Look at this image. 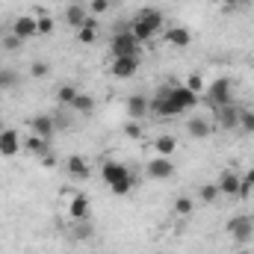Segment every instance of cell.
<instances>
[{
  "label": "cell",
  "mask_w": 254,
  "mask_h": 254,
  "mask_svg": "<svg viewBox=\"0 0 254 254\" xmlns=\"http://www.w3.org/2000/svg\"><path fill=\"white\" fill-rule=\"evenodd\" d=\"M204 98L213 110H219L225 104H234V83L228 77H219V80L210 83V89H204Z\"/></svg>",
  "instance_id": "obj_1"
},
{
  "label": "cell",
  "mask_w": 254,
  "mask_h": 254,
  "mask_svg": "<svg viewBox=\"0 0 254 254\" xmlns=\"http://www.w3.org/2000/svg\"><path fill=\"white\" fill-rule=\"evenodd\" d=\"M110 54H113V60L116 57H142V45L133 39L130 30H119L110 39Z\"/></svg>",
  "instance_id": "obj_2"
},
{
  "label": "cell",
  "mask_w": 254,
  "mask_h": 254,
  "mask_svg": "<svg viewBox=\"0 0 254 254\" xmlns=\"http://www.w3.org/2000/svg\"><path fill=\"white\" fill-rule=\"evenodd\" d=\"M228 234H231V240H234L240 249H246L254 237V219L252 216H234V219L228 222Z\"/></svg>",
  "instance_id": "obj_3"
},
{
  "label": "cell",
  "mask_w": 254,
  "mask_h": 254,
  "mask_svg": "<svg viewBox=\"0 0 254 254\" xmlns=\"http://www.w3.org/2000/svg\"><path fill=\"white\" fill-rule=\"evenodd\" d=\"M145 175H148L151 181H169V178L178 175V166H175L172 157H151V160L145 163Z\"/></svg>",
  "instance_id": "obj_4"
},
{
  "label": "cell",
  "mask_w": 254,
  "mask_h": 254,
  "mask_svg": "<svg viewBox=\"0 0 254 254\" xmlns=\"http://www.w3.org/2000/svg\"><path fill=\"white\" fill-rule=\"evenodd\" d=\"M30 133L33 136H42V139H48V142H54V136H57V122H54V116L51 113H39V116H33L30 122Z\"/></svg>",
  "instance_id": "obj_5"
},
{
  "label": "cell",
  "mask_w": 254,
  "mask_h": 254,
  "mask_svg": "<svg viewBox=\"0 0 254 254\" xmlns=\"http://www.w3.org/2000/svg\"><path fill=\"white\" fill-rule=\"evenodd\" d=\"M139 65H142V57H116L110 63V74L119 80H130L139 74Z\"/></svg>",
  "instance_id": "obj_6"
},
{
  "label": "cell",
  "mask_w": 254,
  "mask_h": 254,
  "mask_svg": "<svg viewBox=\"0 0 254 254\" xmlns=\"http://www.w3.org/2000/svg\"><path fill=\"white\" fill-rule=\"evenodd\" d=\"M9 33L18 36L21 42H30V39L39 36V21H36L33 15H18V18L12 21V30H9Z\"/></svg>",
  "instance_id": "obj_7"
},
{
  "label": "cell",
  "mask_w": 254,
  "mask_h": 254,
  "mask_svg": "<svg viewBox=\"0 0 254 254\" xmlns=\"http://www.w3.org/2000/svg\"><path fill=\"white\" fill-rule=\"evenodd\" d=\"M198 98H201V95H195V92L187 89L184 83H175V80H172V101L178 104V110H181V113L195 110V107H198Z\"/></svg>",
  "instance_id": "obj_8"
},
{
  "label": "cell",
  "mask_w": 254,
  "mask_h": 254,
  "mask_svg": "<svg viewBox=\"0 0 254 254\" xmlns=\"http://www.w3.org/2000/svg\"><path fill=\"white\" fill-rule=\"evenodd\" d=\"M240 110H243V107H237V104L219 107V110H216V125L222 127V130H237V127H240Z\"/></svg>",
  "instance_id": "obj_9"
},
{
  "label": "cell",
  "mask_w": 254,
  "mask_h": 254,
  "mask_svg": "<svg viewBox=\"0 0 254 254\" xmlns=\"http://www.w3.org/2000/svg\"><path fill=\"white\" fill-rule=\"evenodd\" d=\"M65 169H68V175L77 178V181H89V178H92V166H89V160L80 157V154H71V157L65 160Z\"/></svg>",
  "instance_id": "obj_10"
},
{
  "label": "cell",
  "mask_w": 254,
  "mask_h": 254,
  "mask_svg": "<svg viewBox=\"0 0 254 254\" xmlns=\"http://www.w3.org/2000/svg\"><path fill=\"white\" fill-rule=\"evenodd\" d=\"M0 154L3 157L21 154V136H18V130H12V127H3L0 130Z\"/></svg>",
  "instance_id": "obj_11"
},
{
  "label": "cell",
  "mask_w": 254,
  "mask_h": 254,
  "mask_svg": "<svg viewBox=\"0 0 254 254\" xmlns=\"http://www.w3.org/2000/svg\"><path fill=\"white\" fill-rule=\"evenodd\" d=\"M130 172H127L125 163H116V160H107L104 166H101V178H104V184L107 187H113V184H119L122 178H127Z\"/></svg>",
  "instance_id": "obj_12"
},
{
  "label": "cell",
  "mask_w": 254,
  "mask_h": 254,
  "mask_svg": "<svg viewBox=\"0 0 254 254\" xmlns=\"http://www.w3.org/2000/svg\"><path fill=\"white\" fill-rule=\"evenodd\" d=\"M86 21H89V6H83V3H68L65 6V24L68 27L80 30Z\"/></svg>",
  "instance_id": "obj_13"
},
{
  "label": "cell",
  "mask_w": 254,
  "mask_h": 254,
  "mask_svg": "<svg viewBox=\"0 0 254 254\" xmlns=\"http://www.w3.org/2000/svg\"><path fill=\"white\" fill-rule=\"evenodd\" d=\"M240 181H243V175H237V172L225 169V172H222V178L216 181V187H219V192H222V195L237 198V192H240Z\"/></svg>",
  "instance_id": "obj_14"
},
{
  "label": "cell",
  "mask_w": 254,
  "mask_h": 254,
  "mask_svg": "<svg viewBox=\"0 0 254 254\" xmlns=\"http://www.w3.org/2000/svg\"><path fill=\"white\" fill-rule=\"evenodd\" d=\"M148 104H151V98H145V95H130V98H127V119H133V122L145 119V116H148Z\"/></svg>",
  "instance_id": "obj_15"
},
{
  "label": "cell",
  "mask_w": 254,
  "mask_h": 254,
  "mask_svg": "<svg viewBox=\"0 0 254 254\" xmlns=\"http://www.w3.org/2000/svg\"><path fill=\"white\" fill-rule=\"evenodd\" d=\"M136 18H139V21H145L148 27H154V33H160V30H163V24H166L163 9H157V6H142Z\"/></svg>",
  "instance_id": "obj_16"
},
{
  "label": "cell",
  "mask_w": 254,
  "mask_h": 254,
  "mask_svg": "<svg viewBox=\"0 0 254 254\" xmlns=\"http://www.w3.org/2000/svg\"><path fill=\"white\" fill-rule=\"evenodd\" d=\"M68 216L74 222H89V198L86 195H74L68 204Z\"/></svg>",
  "instance_id": "obj_17"
},
{
  "label": "cell",
  "mask_w": 254,
  "mask_h": 254,
  "mask_svg": "<svg viewBox=\"0 0 254 254\" xmlns=\"http://www.w3.org/2000/svg\"><path fill=\"white\" fill-rule=\"evenodd\" d=\"M127 30L133 33V39H136L139 45H145V42H151V39L157 36V33H154V27H148V24H145V21H139V18H133V21L127 24Z\"/></svg>",
  "instance_id": "obj_18"
},
{
  "label": "cell",
  "mask_w": 254,
  "mask_h": 254,
  "mask_svg": "<svg viewBox=\"0 0 254 254\" xmlns=\"http://www.w3.org/2000/svg\"><path fill=\"white\" fill-rule=\"evenodd\" d=\"M154 151H157V157H172V154L178 151V139H175L172 133H160V136L154 139Z\"/></svg>",
  "instance_id": "obj_19"
},
{
  "label": "cell",
  "mask_w": 254,
  "mask_h": 254,
  "mask_svg": "<svg viewBox=\"0 0 254 254\" xmlns=\"http://www.w3.org/2000/svg\"><path fill=\"white\" fill-rule=\"evenodd\" d=\"M166 42L172 45V48H190L192 45V33L187 27H172L169 33H166Z\"/></svg>",
  "instance_id": "obj_20"
},
{
  "label": "cell",
  "mask_w": 254,
  "mask_h": 254,
  "mask_svg": "<svg viewBox=\"0 0 254 254\" xmlns=\"http://www.w3.org/2000/svg\"><path fill=\"white\" fill-rule=\"evenodd\" d=\"M98 33H101V30H98V21L89 18V21L77 30V42H80V45H95V42H98Z\"/></svg>",
  "instance_id": "obj_21"
},
{
  "label": "cell",
  "mask_w": 254,
  "mask_h": 254,
  "mask_svg": "<svg viewBox=\"0 0 254 254\" xmlns=\"http://www.w3.org/2000/svg\"><path fill=\"white\" fill-rule=\"evenodd\" d=\"M187 130H190L192 139H207V136H210L216 127L210 125L207 119H190V122H187Z\"/></svg>",
  "instance_id": "obj_22"
},
{
  "label": "cell",
  "mask_w": 254,
  "mask_h": 254,
  "mask_svg": "<svg viewBox=\"0 0 254 254\" xmlns=\"http://www.w3.org/2000/svg\"><path fill=\"white\" fill-rule=\"evenodd\" d=\"M77 92H80V89H77L74 83H63V86L57 89V104H60V107H65V110H71V104H74Z\"/></svg>",
  "instance_id": "obj_23"
},
{
  "label": "cell",
  "mask_w": 254,
  "mask_h": 254,
  "mask_svg": "<svg viewBox=\"0 0 254 254\" xmlns=\"http://www.w3.org/2000/svg\"><path fill=\"white\" fill-rule=\"evenodd\" d=\"M71 110H74V113H80V116H89V113H95V98H92V95H86V92H77V98H74Z\"/></svg>",
  "instance_id": "obj_24"
},
{
  "label": "cell",
  "mask_w": 254,
  "mask_h": 254,
  "mask_svg": "<svg viewBox=\"0 0 254 254\" xmlns=\"http://www.w3.org/2000/svg\"><path fill=\"white\" fill-rule=\"evenodd\" d=\"M24 148H27L30 154H36V157H48V154H51V142L42 139V136H33V133H30V139H27Z\"/></svg>",
  "instance_id": "obj_25"
},
{
  "label": "cell",
  "mask_w": 254,
  "mask_h": 254,
  "mask_svg": "<svg viewBox=\"0 0 254 254\" xmlns=\"http://www.w3.org/2000/svg\"><path fill=\"white\" fill-rule=\"evenodd\" d=\"M219 198H222V192H219L216 184H204V187L198 190V201H201V204H216Z\"/></svg>",
  "instance_id": "obj_26"
},
{
  "label": "cell",
  "mask_w": 254,
  "mask_h": 254,
  "mask_svg": "<svg viewBox=\"0 0 254 254\" xmlns=\"http://www.w3.org/2000/svg\"><path fill=\"white\" fill-rule=\"evenodd\" d=\"M172 210H175V216H190L192 210H195V201H192L190 195H178L175 204H172Z\"/></svg>",
  "instance_id": "obj_27"
},
{
  "label": "cell",
  "mask_w": 254,
  "mask_h": 254,
  "mask_svg": "<svg viewBox=\"0 0 254 254\" xmlns=\"http://www.w3.org/2000/svg\"><path fill=\"white\" fill-rule=\"evenodd\" d=\"M21 83V74L15 68H0V89H15Z\"/></svg>",
  "instance_id": "obj_28"
},
{
  "label": "cell",
  "mask_w": 254,
  "mask_h": 254,
  "mask_svg": "<svg viewBox=\"0 0 254 254\" xmlns=\"http://www.w3.org/2000/svg\"><path fill=\"white\" fill-rule=\"evenodd\" d=\"M110 192H113V195H119V198L130 195V192H133V175H127V178H122L119 184H113V187H110Z\"/></svg>",
  "instance_id": "obj_29"
},
{
  "label": "cell",
  "mask_w": 254,
  "mask_h": 254,
  "mask_svg": "<svg viewBox=\"0 0 254 254\" xmlns=\"http://www.w3.org/2000/svg\"><path fill=\"white\" fill-rule=\"evenodd\" d=\"M240 130L254 136V110H240Z\"/></svg>",
  "instance_id": "obj_30"
},
{
  "label": "cell",
  "mask_w": 254,
  "mask_h": 254,
  "mask_svg": "<svg viewBox=\"0 0 254 254\" xmlns=\"http://www.w3.org/2000/svg\"><path fill=\"white\" fill-rule=\"evenodd\" d=\"M184 86L192 89L195 95H204V77H201V74H190V77L184 80Z\"/></svg>",
  "instance_id": "obj_31"
},
{
  "label": "cell",
  "mask_w": 254,
  "mask_h": 254,
  "mask_svg": "<svg viewBox=\"0 0 254 254\" xmlns=\"http://www.w3.org/2000/svg\"><path fill=\"white\" fill-rule=\"evenodd\" d=\"M36 21H39V36H54L57 24H54V18H51V15H45V18H36Z\"/></svg>",
  "instance_id": "obj_32"
},
{
  "label": "cell",
  "mask_w": 254,
  "mask_h": 254,
  "mask_svg": "<svg viewBox=\"0 0 254 254\" xmlns=\"http://www.w3.org/2000/svg\"><path fill=\"white\" fill-rule=\"evenodd\" d=\"M48 71H51V68H48V63H42V60L30 65V77H33V80H45V77H48Z\"/></svg>",
  "instance_id": "obj_33"
},
{
  "label": "cell",
  "mask_w": 254,
  "mask_h": 254,
  "mask_svg": "<svg viewBox=\"0 0 254 254\" xmlns=\"http://www.w3.org/2000/svg\"><path fill=\"white\" fill-rule=\"evenodd\" d=\"M110 6H113V0H89V12L92 15H104Z\"/></svg>",
  "instance_id": "obj_34"
},
{
  "label": "cell",
  "mask_w": 254,
  "mask_h": 254,
  "mask_svg": "<svg viewBox=\"0 0 254 254\" xmlns=\"http://www.w3.org/2000/svg\"><path fill=\"white\" fill-rule=\"evenodd\" d=\"M125 136H130V139H139V136H142V127H139V122H133V119H130V122L125 125Z\"/></svg>",
  "instance_id": "obj_35"
},
{
  "label": "cell",
  "mask_w": 254,
  "mask_h": 254,
  "mask_svg": "<svg viewBox=\"0 0 254 254\" xmlns=\"http://www.w3.org/2000/svg\"><path fill=\"white\" fill-rule=\"evenodd\" d=\"M21 45H24V42H21V39H18V36H12V33H9V36H6V39H3V48H6V51H18V48H21Z\"/></svg>",
  "instance_id": "obj_36"
},
{
  "label": "cell",
  "mask_w": 254,
  "mask_h": 254,
  "mask_svg": "<svg viewBox=\"0 0 254 254\" xmlns=\"http://www.w3.org/2000/svg\"><path fill=\"white\" fill-rule=\"evenodd\" d=\"M74 237H80V240H89V237H92V228H89L86 222H77V228H74Z\"/></svg>",
  "instance_id": "obj_37"
},
{
  "label": "cell",
  "mask_w": 254,
  "mask_h": 254,
  "mask_svg": "<svg viewBox=\"0 0 254 254\" xmlns=\"http://www.w3.org/2000/svg\"><path fill=\"white\" fill-rule=\"evenodd\" d=\"M213 3H216V6H222V12H228V15H231V12H237V6H240V0H213Z\"/></svg>",
  "instance_id": "obj_38"
},
{
  "label": "cell",
  "mask_w": 254,
  "mask_h": 254,
  "mask_svg": "<svg viewBox=\"0 0 254 254\" xmlns=\"http://www.w3.org/2000/svg\"><path fill=\"white\" fill-rule=\"evenodd\" d=\"M254 192V187L252 184H246V181H240V192H237V198H249Z\"/></svg>",
  "instance_id": "obj_39"
},
{
  "label": "cell",
  "mask_w": 254,
  "mask_h": 254,
  "mask_svg": "<svg viewBox=\"0 0 254 254\" xmlns=\"http://www.w3.org/2000/svg\"><path fill=\"white\" fill-rule=\"evenodd\" d=\"M243 181H246V184H252V187H254V169H249V172L243 175Z\"/></svg>",
  "instance_id": "obj_40"
},
{
  "label": "cell",
  "mask_w": 254,
  "mask_h": 254,
  "mask_svg": "<svg viewBox=\"0 0 254 254\" xmlns=\"http://www.w3.org/2000/svg\"><path fill=\"white\" fill-rule=\"evenodd\" d=\"M237 254H252V252H249V249H240V252H237Z\"/></svg>",
  "instance_id": "obj_41"
}]
</instances>
